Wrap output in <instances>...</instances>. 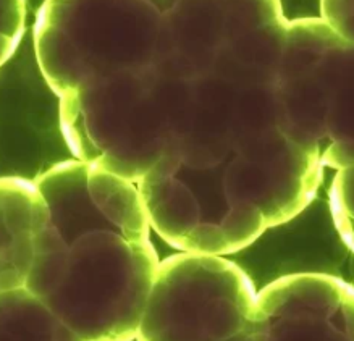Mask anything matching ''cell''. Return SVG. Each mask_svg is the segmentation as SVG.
<instances>
[{
  "instance_id": "obj_11",
  "label": "cell",
  "mask_w": 354,
  "mask_h": 341,
  "mask_svg": "<svg viewBox=\"0 0 354 341\" xmlns=\"http://www.w3.org/2000/svg\"><path fill=\"white\" fill-rule=\"evenodd\" d=\"M0 220L12 237L39 233L52 225L50 212L35 181L0 178Z\"/></svg>"
},
{
  "instance_id": "obj_2",
  "label": "cell",
  "mask_w": 354,
  "mask_h": 341,
  "mask_svg": "<svg viewBox=\"0 0 354 341\" xmlns=\"http://www.w3.org/2000/svg\"><path fill=\"white\" fill-rule=\"evenodd\" d=\"M160 25L154 0H44L35 26L37 62L65 98L117 71L151 66Z\"/></svg>"
},
{
  "instance_id": "obj_16",
  "label": "cell",
  "mask_w": 354,
  "mask_h": 341,
  "mask_svg": "<svg viewBox=\"0 0 354 341\" xmlns=\"http://www.w3.org/2000/svg\"><path fill=\"white\" fill-rule=\"evenodd\" d=\"M32 238V234H18L3 251H0V293L25 288L35 256Z\"/></svg>"
},
{
  "instance_id": "obj_13",
  "label": "cell",
  "mask_w": 354,
  "mask_h": 341,
  "mask_svg": "<svg viewBox=\"0 0 354 341\" xmlns=\"http://www.w3.org/2000/svg\"><path fill=\"white\" fill-rule=\"evenodd\" d=\"M217 3L225 18L227 41L286 21L280 0H217Z\"/></svg>"
},
{
  "instance_id": "obj_5",
  "label": "cell",
  "mask_w": 354,
  "mask_h": 341,
  "mask_svg": "<svg viewBox=\"0 0 354 341\" xmlns=\"http://www.w3.org/2000/svg\"><path fill=\"white\" fill-rule=\"evenodd\" d=\"M254 341H354V285L328 273H293L256 293Z\"/></svg>"
},
{
  "instance_id": "obj_1",
  "label": "cell",
  "mask_w": 354,
  "mask_h": 341,
  "mask_svg": "<svg viewBox=\"0 0 354 341\" xmlns=\"http://www.w3.org/2000/svg\"><path fill=\"white\" fill-rule=\"evenodd\" d=\"M193 81L154 65L123 70L60 98V122L76 158L140 183L188 127Z\"/></svg>"
},
{
  "instance_id": "obj_4",
  "label": "cell",
  "mask_w": 354,
  "mask_h": 341,
  "mask_svg": "<svg viewBox=\"0 0 354 341\" xmlns=\"http://www.w3.org/2000/svg\"><path fill=\"white\" fill-rule=\"evenodd\" d=\"M256 290L223 256L175 254L159 262L138 341H225L250 326Z\"/></svg>"
},
{
  "instance_id": "obj_8",
  "label": "cell",
  "mask_w": 354,
  "mask_h": 341,
  "mask_svg": "<svg viewBox=\"0 0 354 341\" xmlns=\"http://www.w3.org/2000/svg\"><path fill=\"white\" fill-rule=\"evenodd\" d=\"M88 188L93 203L123 237L133 241L149 239V220L138 185L105 168L88 163Z\"/></svg>"
},
{
  "instance_id": "obj_15",
  "label": "cell",
  "mask_w": 354,
  "mask_h": 341,
  "mask_svg": "<svg viewBox=\"0 0 354 341\" xmlns=\"http://www.w3.org/2000/svg\"><path fill=\"white\" fill-rule=\"evenodd\" d=\"M330 210L339 238L354 252V165L337 170L330 186Z\"/></svg>"
},
{
  "instance_id": "obj_10",
  "label": "cell",
  "mask_w": 354,
  "mask_h": 341,
  "mask_svg": "<svg viewBox=\"0 0 354 341\" xmlns=\"http://www.w3.org/2000/svg\"><path fill=\"white\" fill-rule=\"evenodd\" d=\"M320 160L337 170L354 165V73L330 93Z\"/></svg>"
},
{
  "instance_id": "obj_18",
  "label": "cell",
  "mask_w": 354,
  "mask_h": 341,
  "mask_svg": "<svg viewBox=\"0 0 354 341\" xmlns=\"http://www.w3.org/2000/svg\"><path fill=\"white\" fill-rule=\"evenodd\" d=\"M18 42H20V37L8 36L6 33H0V66L6 64V62L13 55Z\"/></svg>"
},
{
  "instance_id": "obj_17",
  "label": "cell",
  "mask_w": 354,
  "mask_h": 341,
  "mask_svg": "<svg viewBox=\"0 0 354 341\" xmlns=\"http://www.w3.org/2000/svg\"><path fill=\"white\" fill-rule=\"evenodd\" d=\"M25 20V0H0V33L20 37Z\"/></svg>"
},
{
  "instance_id": "obj_12",
  "label": "cell",
  "mask_w": 354,
  "mask_h": 341,
  "mask_svg": "<svg viewBox=\"0 0 354 341\" xmlns=\"http://www.w3.org/2000/svg\"><path fill=\"white\" fill-rule=\"evenodd\" d=\"M32 246H35V256L28 272L25 290L44 302L59 290L66 275L70 244L54 225H49L35 234Z\"/></svg>"
},
{
  "instance_id": "obj_19",
  "label": "cell",
  "mask_w": 354,
  "mask_h": 341,
  "mask_svg": "<svg viewBox=\"0 0 354 341\" xmlns=\"http://www.w3.org/2000/svg\"><path fill=\"white\" fill-rule=\"evenodd\" d=\"M13 237L10 234V232L6 228V225L2 223V220H0V251H3L8 244L12 243Z\"/></svg>"
},
{
  "instance_id": "obj_6",
  "label": "cell",
  "mask_w": 354,
  "mask_h": 341,
  "mask_svg": "<svg viewBox=\"0 0 354 341\" xmlns=\"http://www.w3.org/2000/svg\"><path fill=\"white\" fill-rule=\"evenodd\" d=\"M227 42L217 0H174L162 10L157 57L160 73L185 81L209 75Z\"/></svg>"
},
{
  "instance_id": "obj_3",
  "label": "cell",
  "mask_w": 354,
  "mask_h": 341,
  "mask_svg": "<svg viewBox=\"0 0 354 341\" xmlns=\"http://www.w3.org/2000/svg\"><path fill=\"white\" fill-rule=\"evenodd\" d=\"M159 262L151 239L91 230L70 243L66 275L44 304L81 341H133Z\"/></svg>"
},
{
  "instance_id": "obj_7",
  "label": "cell",
  "mask_w": 354,
  "mask_h": 341,
  "mask_svg": "<svg viewBox=\"0 0 354 341\" xmlns=\"http://www.w3.org/2000/svg\"><path fill=\"white\" fill-rule=\"evenodd\" d=\"M35 183L49 208L52 225L68 244L91 230L117 228L91 199L88 163L78 158L62 162L41 175Z\"/></svg>"
},
{
  "instance_id": "obj_9",
  "label": "cell",
  "mask_w": 354,
  "mask_h": 341,
  "mask_svg": "<svg viewBox=\"0 0 354 341\" xmlns=\"http://www.w3.org/2000/svg\"><path fill=\"white\" fill-rule=\"evenodd\" d=\"M349 44L322 18L288 20L277 83L314 73L324 57Z\"/></svg>"
},
{
  "instance_id": "obj_14",
  "label": "cell",
  "mask_w": 354,
  "mask_h": 341,
  "mask_svg": "<svg viewBox=\"0 0 354 341\" xmlns=\"http://www.w3.org/2000/svg\"><path fill=\"white\" fill-rule=\"evenodd\" d=\"M0 341H81L52 314L0 317Z\"/></svg>"
},
{
  "instance_id": "obj_20",
  "label": "cell",
  "mask_w": 354,
  "mask_h": 341,
  "mask_svg": "<svg viewBox=\"0 0 354 341\" xmlns=\"http://www.w3.org/2000/svg\"><path fill=\"white\" fill-rule=\"evenodd\" d=\"M225 341H254V340L251 338V335L248 333V331H245V333H240V335L233 336V338H228V340H225Z\"/></svg>"
}]
</instances>
